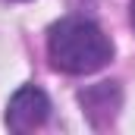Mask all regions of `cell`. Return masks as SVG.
<instances>
[{
	"label": "cell",
	"mask_w": 135,
	"mask_h": 135,
	"mask_svg": "<svg viewBox=\"0 0 135 135\" xmlns=\"http://www.w3.org/2000/svg\"><path fill=\"white\" fill-rule=\"evenodd\" d=\"M47 57L66 75H91L113 60V41L98 22L66 16L47 32Z\"/></svg>",
	"instance_id": "1"
},
{
	"label": "cell",
	"mask_w": 135,
	"mask_h": 135,
	"mask_svg": "<svg viewBox=\"0 0 135 135\" xmlns=\"http://www.w3.org/2000/svg\"><path fill=\"white\" fill-rule=\"evenodd\" d=\"M129 19H132V28H135V0H132V6H129Z\"/></svg>",
	"instance_id": "4"
},
{
	"label": "cell",
	"mask_w": 135,
	"mask_h": 135,
	"mask_svg": "<svg viewBox=\"0 0 135 135\" xmlns=\"http://www.w3.org/2000/svg\"><path fill=\"white\" fill-rule=\"evenodd\" d=\"M79 104H82V113L88 116V123L94 129H107L116 113H119V104H123V88L116 82H98V85H88L82 94H79Z\"/></svg>",
	"instance_id": "3"
},
{
	"label": "cell",
	"mask_w": 135,
	"mask_h": 135,
	"mask_svg": "<svg viewBox=\"0 0 135 135\" xmlns=\"http://www.w3.org/2000/svg\"><path fill=\"white\" fill-rule=\"evenodd\" d=\"M16 3H22V0H16Z\"/></svg>",
	"instance_id": "5"
},
{
	"label": "cell",
	"mask_w": 135,
	"mask_h": 135,
	"mask_svg": "<svg viewBox=\"0 0 135 135\" xmlns=\"http://www.w3.org/2000/svg\"><path fill=\"white\" fill-rule=\"evenodd\" d=\"M47 116H50V98L38 85H22L6 104L3 123L9 132H32L47 123Z\"/></svg>",
	"instance_id": "2"
}]
</instances>
